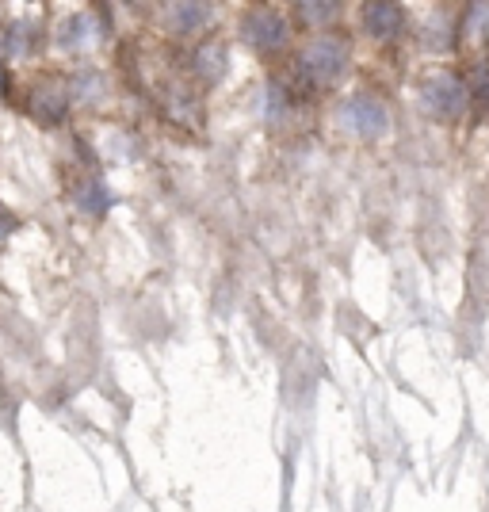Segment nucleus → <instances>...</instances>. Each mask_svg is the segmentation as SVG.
Listing matches in <instances>:
<instances>
[{
  "instance_id": "obj_1",
  "label": "nucleus",
  "mask_w": 489,
  "mask_h": 512,
  "mask_svg": "<svg viewBox=\"0 0 489 512\" xmlns=\"http://www.w3.org/2000/svg\"><path fill=\"white\" fill-rule=\"evenodd\" d=\"M245 39H249L256 50H272V46L283 39V23L272 20V16H253L249 27H245Z\"/></svg>"
},
{
  "instance_id": "obj_2",
  "label": "nucleus",
  "mask_w": 489,
  "mask_h": 512,
  "mask_svg": "<svg viewBox=\"0 0 489 512\" xmlns=\"http://www.w3.org/2000/svg\"><path fill=\"white\" fill-rule=\"evenodd\" d=\"M337 65H341V46L318 43V46H310V50H306V69H310V73H318V77L337 73Z\"/></svg>"
}]
</instances>
